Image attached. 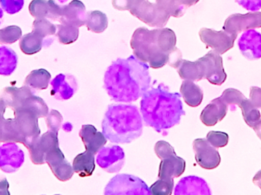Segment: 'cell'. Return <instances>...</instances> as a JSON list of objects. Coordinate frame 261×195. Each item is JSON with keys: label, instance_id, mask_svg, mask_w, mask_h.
Wrapping results in <instances>:
<instances>
[{"label": "cell", "instance_id": "37", "mask_svg": "<svg viewBox=\"0 0 261 195\" xmlns=\"http://www.w3.org/2000/svg\"><path fill=\"white\" fill-rule=\"evenodd\" d=\"M174 187L173 179H159L150 186V194L170 195Z\"/></svg>", "mask_w": 261, "mask_h": 195}, {"label": "cell", "instance_id": "31", "mask_svg": "<svg viewBox=\"0 0 261 195\" xmlns=\"http://www.w3.org/2000/svg\"><path fill=\"white\" fill-rule=\"evenodd\" d=\"M18 142L23 144V139L17 127L16 121L6 119L0 130V143Z\"/></svg>", "mask_w": 261, "mask_h": 195}, {"label": "cell", "instance_id": "30", "mask_svg": "<svg viewBox=\"0 0 261 195\" xmlns=\"http://www.w3.org/2000/svg\"><path fill=\"white\" fill-rule=\"evenodd\" d=\"M86 25L90 32L102 33L108 27V18L101 11H92L87 13Z\"/></svg>", "mask_w": 261, "mask_h": 195}, {"label": "cell", "instance_id": "1", "mask_svg": "<svg viewBox=\"0 0 261 195\" xmlns=\"http://www.w3.org/2000/svg\"><path fill=\"white\" fill-rule=\"evenodd\" d=\"M150 85L149 66L134 55L113 62L104 78L105 89L116 102L136 101L148 90Z\"/></svg>", "mask_w": 261, "mask_h": 195}, {"label": "cell", "instance_id": "18", "mask_svg": "<svg viewBox=\"0 0 261 195\" xmlns=\"http://www.w3.org/2000/svg\"><path fill=\"white\" fill-rule=\"evenodd\" d=\"M52 90L50 95L56 99H70L77 89L76 79L73 76L61 73L50 82Z\"/></svg>", "mask_w": 261, "mask_h": 195}, {"label": "cell", "instance_id": "5", "mask_svg": "<svg viewBox=\"0 0 261 195\" xmlns=\"http://www.w3.org/2000/svg\"><path fill=\"white\" fill-rule=\"evenodd\" d=\"M106 195L150 194V188L145 182L136 176L121 174L115 176L105 189Z\"/></svg>", "mask_w": 261, "mask_h": 195}, {"label": "cell", "instance_id": "48", "mask_svg": "<svg viewBox=\"0 0 261 195\" xmlns=\"http://www.w3.org/2000/svg\"><path fill=\"white\" fill-rule=\"evenodd\" d=\"M250 99L257 108H261V88L257 87H251Z\"/></svg>", "mask_w": 261, "mask_h": 195}, {"label": "cell", "instance_id": "6", "mask_svg": "<svg viewBox=\"0 0 261 195\" xmlns=\"http://www.w3.org/2000/svg\"><path fill=\"white\" fill-rule=\"evenodd\" d=\"M130 14L151 27H163L167 24L170 15L156 3L144 0L130 10Z\"/></svg>", "mask_w": 261, "mask_h": 195}, {"label": "cell", "instance_id": "54", "mask_svg": "<svg viewBox=\"0 0 261 195\" xmlns=\"http://www.w3.org/2000/svg\"><path fill=\"white\" fill-rule=\"evenodd\" d=\"M3 10L0 8V25L2 24V21H3Z\"/></svg>", "mask_w": 261, "mask_h": 195}, {"label": "cell", "instance_id": "36", "mask_svg": "<svg viewBox=\"0 0 261 195\" xmlns=\"http://www.w3.org/2000/svg\"><path fill=\"white\" fill-rule=\"evenodd\" d=\"M22 32L18 26L10 25L0 29V44H11L21 38Z\"/></svg>", "mask_w": 261, "mask_h": 195}, {"label": "cell", "instance_id": "45", "mask_svg": "<svg viewBox=\"0 0 261 195\" xmlns=\"http://www.w3.org/2000/svg\"><path fill=\"white\" fill-rule=\"evenodd\" d=\"M144 0H113L115 9L121 11H130Z\"/></svg>", "mask_w": 261, "mask_h": 195}, {"label": "cell", "instance_id": "4", "mask_svg": "<svg viewBox=\"0 0 261 195\" xmlns=\"http://www.w3.org/2000/svg\"><path fill=\"white\" fill-rule=\"evenodd\" d=\"M130 47L134 56L139 61L149 63L151 68L159 69L169 64V55L161 52L156 39V29L148 30L146 27L136 29L130 39Z\"/></svg>", "mask_w": 261, "mask_h": 195}, {"label": "cell", "instance_id": "39", "mask_svg": "<svg viewBox=\"0 0 261 195\" xmlns=\"http://www.w3.org/2000/svg\"><path fill=\"white\" fill-rule=\"evenodd\" d=\"M156 3L169 12L170 16L179 18L185 14L187 9L179 6L176 0H156Z\"/></svg>", "mask_w": 261, "mask_h": 195}, {"label": "cell", "instance_id": "52", "mask_svg": "<svg viewBox=\"0 0 261 195\" xmlns=\"http://www.w3.org/2000/svg\"><path fill=\"white\" fill-rule=\"evenodd\" d=\"M253 182L254 185L258 186L261 190V170L254 176V179H253Z\"/></svg>", "mask_w": 261, "mask_h": 195}, {"label": "cell", "instance_id": "23", "mask_svg": "<svg viewBox=\"0 0 261 195\" xmlns=\"http://www.w3.org/2000/svg\"><path fill=\"white\" fill-rule=\"evenodd\" d=\"M35 94L33 90L27 86L17 88V87H7L5 89L0 96V98L6 103V105L15 110L21 107L26 98Z\"/></svg>", "mask_w": 261, "mask_h": 195}, {"label": "cell", "instance_id": "47", "mask_svg": "<svg viewBox=\"0 0 261 195\" xmlns=\"http://www.w3.org/2000/svg\"><path fill=\"white\" fill-rule=\"evenodd\" d=\"M236 2L250 12H258L261 9V0H236Z\"/></svg>", "mask_w": 261, "mask_h": 195}, {"label": "cell", "instance_id": "46", "mask_svg": "<svg viewBox=\"0 0 261 195\" xmlns=\"http://www.w3.org/2000/svg\"><path fill=\"white\" fill-rule=\"evenodd\" d=\"M48 14L47 18L52 21H59L62 12V7L58 6L55 0H48Z\"/></svg>", "mask_w": 261, "mask_h": 195}, {"label": "cell", "instance_id": "14", "mask_svg": "<svg viewBox=\"0 0 261 195\" xmlns=\"http://www.w3.org/2000/svg\"><path fill=\"white\" fill-rule=\"evenodd\" d=\"M24 161V153L15 143H6L0 147V169L5 173L16 171Z\"/></svg>", "mask_w": 261, "mask_h": 195}, {"label": "cell", "instance_id": "32", "mask_svg": "<svg viewBox=\"0 0 261 195\" xmlns=\"http://www.w3.org/2000/svg\"><path fill=\"white\" fill-rule=\"evenodd\" d=\"M32 31L44 38L46 41V45L48 47L53 42V39H50V37L56 34L57 26L52 24L47 18H36L34 21Z\"/></svg>", "mask_w": 261, "mask_h": 195}, {"label": "cell", "instance_id": "25", "mask_svg": "<svg viewBox=\"0 0 261 195\" xmlns=\"http://www.w3.org/2000/svg\"><path fill=\"white\" fill-rule=\"evenodd\" d=\"M95 168V154L88 150L77 155L73 159V171L77 173L81 177L92 176Z\"/></svg>", "mask_w": 261, "mask_h": 195}, {"label": "cell", "instance_id": "19", "mask_svg": "<svg viewBox=\"0 0 261 195\" xmlns=\"http://www.w3.org/2000/svg\"><path fill=\"white\" fill-rule=\"evenodd\" d=\"M176 195H210L212 194L208 184L202 178L187 176L179 181L176 185Z\"/></svg>", "mask_w": 261, "mask_h": 195}, {"label": "cell", "instance_id": "38", "mask_svg": "<svg viewBox=\"0 0 261 195\" xmlns=\"http://www.w3.org/2000/svg\"><path fill=\"white\" fill-rule=\"evenodd\" d=\"M48 9V0H32L29 6V12L35 18H47Z\"/></svg>", "mask_w": 261, "mask_h": 195}, {"label": "cell", "instance_id": "7", "mask_svg": "<svg viewBox=\"0 0 261 195\" xmlns=\"http://www.w3.org/2000/svg\"><path fill=\"white\" fill-rule=\"evenodd\" d=\"M14 112L17 127L23 139V144L29 149L41 134L38 117L30 110L23 107H18Z\"/></svg>", "mask_w": 261, "mask_h": 195}, {"label": "cell", "instance_id": "16", "mask_svg": "<svg viewBox=\"0 0 261 195\" xmlns=\"http://www.w3.org/2000/svg\"><path fill=\"white\" fill-rule=\"evenodd\" d=\"M239 47L243 56L248 59H260L261 34L254 29L245 31L239 38Z\"/></svg>", "mask_w": 261, "mask_h": 195}, {"label": "cell", "instance_id": "26", "mask_svg": "<svg viewBox=\"0 0 261 195\" xmlns=\"http://www.w3.org/2000/svg\"><path fill=\"white\" fill-rule=\"evenodd\" d=\"M180 93L184 101L190 107H195L200 105L203 99L202 90L193 81H184L181 85Z\"/></svg>", "mask_w": 261, "mask_h": 195}, {"label": "cell", "instance_id": "27", "mask_svg": "<svg viewBox=\"0 0 261 195\" xmlns=\"http://www.w3.org/2000/svg\"><path fill=\"white\" fill-rule=\"evenodd\" d=\"M19 46L21 51L27 55L35 54L43 47H47L44 38L34 31L21 37Z\"/></svg>", "mask_w": 261, "mask_h": 195}, {"label": "cell", "instance_id": "13", "mask_svg": "<svg viewBox=\"0 0 261 195\" xmlns=\"http://www.w3.org/2000/svg\"><path fill=\"white\" fill-rule=\"evenodd\" d=\"M59 146L58 133L48 131L40 136L32 145L29 147L31 159L35 165H42L45 163V156L49 150Z\"/></svg>", "mask_w": 261, "mask_h": 195}, {"label": "cell", "instance_id": "34", "mask_svg": "<svg viewBox=\"0 0 261 195\" xmlns=\"http://www.w3.org/2000/svg\"><path fill=\"white\" fill-rule=\"evenodd\" d=\"M20 107L30 110L31 112L35 113L38 117V118H45L48 115V107L44 102V100L38 97V96H35V94L26 98L25 101H24L22 105Z\"/></svg>", "mask_w": 261, "mask_h": 195}, {"label": "cell", "instance_id": "9", "mask_svg": "<svg viewBox=\"0 0 261 195\" xmlns=\"http://www.w3.org/2000/svg\"><path fill=\"white\" fill-rule=\"evenodd\" d=\"M199 60L203 67L204 79L216 86L222 85L225 82L227 74L224 70L223 60L220 54L212 50Z\"/></svg>", "mask_w": 261, "mask_h": 195}, {"label": "cell", "instance_id": "17", "mask_svg": "<svg viewBox=\"0 0 261 195\" xmlns=\"http://www.w3.org/2000/svg\"><path fill=\"white\" fill-rule=\"evenodd\" d=\"M87 17L85 5L80 0H73L67 6H63L59 21L61 24L80 27L85 25Z\"/></svg>", "mask_w": 261, "mask_h": 195}, {"label": "cell", "instance_id": "15", "mask_svg": "<svg viewBox=\"0 0 261 195\" xmlns=\"http://www.w3.org/2000/svg\"><path fill=\"white\" fill-rule=\"evenodd\" d=\"M125 153L119 146L102 147L98 154V165L110 173H117L122 168L125 162Z\"/></svg>", "mask_w": 261, "mask_h": 195}, {"label": "cell", "instance_id": "49", "mask_svg": "<svg viewBox=\"0 0 261 195\" xmlns=\"http://www.w3.org/2000/svg\"><path fill=\"white\" fill-rule=\"evenodd\" d=\"M9 182L5 178L0 179V194H10L9 191Z\"/></svg>", "mask_w": 261, "mask_h": 195}, {"label": "cell", "instance_id": "28", "mask_svg": "<svg viewBox=\"0 0 261 195\" xmlns=\"http://www.w3.org/2000/svg\"><path fill=\"white\" fill-rule=\"evenodd\" d=\"M18 64V56L16 53L9 47H0V75L10 76Z\"/></svg>", "mask_w": 261, "mask_h": 195}, {"label": "cell", "instance_id": "20", "mask_svg": "<svg viewBox=\"0 0 261 195\" xmlns=\"http://www.w3.org/2000/svg\"><path fill=\"white\" fill-rule=\"evenodd\" d=\"M80 136L84 142L86 150H88L95 155L100 151L107 142V138L103 133L97 131L96 127L91 124L82 126L80 131Z\"/></svg>", "mask_w": 261, "mask_h": 195}, {"label": "cell", "instance_id": "29", "mask_svg": "<svg viewBox=\"0 0 261 195\" xmlns=\"http://www.w3.org/2000/svg\"><path fill=\"white\" fill-rule=\"evenodd\" d=\"M51 75L44 69L33 70L26 77L24 86L35 90H46L48 87Z\"/></svg>", "mask_w": 261, "mask_h": 195}, {"label": "cell", "instance_id": "21", "mask_svg": "<svg viewBox=\"0 0 261 195\" xmlns=\"http://www.w3.org/2000/svg\"><path fill=\"white\" fill-rule=\"evenodd\" d=\"M228 104L221 97L213 100L202 110L200 119L208 127L216 125L226 116Z\"/></svg>", "mask_w": 261, "mask_h": 195}, {"label": "cell", "instance_id": "11", "mask_svg": "<svg viewBox=\"0 0 261 195\" xmlns=\"http://www.w3.org/2000/svg\"><path fill=\"white\" fill-rule=\"evenodd\" d=\"M261 27V12L233 14L225 21L223 30L239 35L244 31Z\"/></svg>", "mask_w": 261, "mask_h": 195}, {"label": "cell", "instance_id": "10", "mask_svg": "<svg viewBox=\"0 0 261 195\" xmlns=\"http://www.w3.org/2000/svg\"><path fill=\"white\" fill-rule=\"evenodd\" d=\"M195 158L199 166L205 170H214L221 162L219 151L205 139H196L193 141Z\"/></svg>", "mask_w": 261, "mask_h": 195}, {"label": "cell", "instance_id": "3", "mask_svg": "<svg viewBox=\"0 0 261 195\" xmlns=\"http://www.w3.org/2000/svg\"><path fill=\"white\" fill-rule=\"evenodd\" d=\"M102 133L116 144H128L142 133V118L138 107L130 104L109 106L102 121Z\"/></svg>", "mask_w": 261, "mask_h": 195}, {"label": "cell", "instance_id": "8", "mask_svg": "<svg viewBox=\"0 0 261 195\" xmlns=\"http://www.w3.org/2000/svg\"><path fill=\"white\" fill-rule=\"evenodd\" d=\"M199 35L201 41L219 54H224L232 48L238 36L237 34L229 33L225 30L217 32L206 27L201 29Z\"/></svg>", "mask_w": 261, "mask_h": 195}, {"label": "cell", "instance_id": "22", "mask_svg": "<svg viewBox=\"0 0 261 195\" xmlns=\"http://www.w3.org/2000/svg\"><path fill=\"white\" fill-rule=\"evenodd\" d=\"M185 170V160L176 154L172 155L161 159L158 177L160 179H173L184 174Z\"/></svg>", "mask_w": 261, "mask_h": 195}, {"label": "cell", "instance_id": "12", "mask_svg": "<svg viewBox=\"0 0 261 195\" xmlns=\"http://www.w3.org/2000/svg\"><path fill=\"white\" fill-rule=\"evenodd\" d=\"M45 162L48 164L57 179L61 182L70 180L74 174L73 166L68 161L66 160L59 146L54 147L47 152L45 156Z\"/></svg>", "mask_w": 261, "mask_h": 195}, {"label": "cell", "instance_id": "55", "mask_svg": "<svg viewBox=\"0 0 261 195\" xmlns=\"http://www.w3.org/2000/svg\"><path fill=\"white\" fill-rule=\"evenodd\" d=\"M58 1H59L60 3H65V2H67V0H58Z\"/></svg>", "mask_w": 261, "mask_h": 195}, {"label": "cell", "instance_id": "2", "mask_svg": "<svg viewBox=\"0 0 261 195\" xmlns=\"http://www.w3.org/2000/svg\"><path fill=\"white\" fill-rule=\"evenodd\" d=\"M180 98L179 93H170L163 84L147 90L141 101L144 122L158 133L179 124L181 117L186 115Z\"/></svg>", "mask_w": 261, "mask_h": 195}, {"label": "cell", "instance_id": "50", "mask_svg": "<svg viewBox=\"0 0 261 195\" xmlns=\"http://www.w3.org/2000/svg\"><path fill=\"white\" fill-rule=\"evenodd\" d=\"M6 107H7V105H6L5 101L0 98V130H1L3 123H4L5 120H6L4 118V115L5 112H6Z\"/></svg>", "mask_w": 261, "mask_h": 195}, {"label": "cell", "instance_id": "33", "mask_svg": "<svg viewBox=\"0 0 261 195\" xmlns=\"http://www.w3.org/2000/svg\"><path fill=\"white\" fill-rule=\"evenodd\" d=\"M239 107L242 109V115L245 122L249 127H254L260 120V112L253 104L251 99L245 98L241 103Z\"/></svg>", "mask_w": 261, "mask_h": 195}, {"label": "cell", "instance_id": "24", "mask_svg": "<svg viewBox=\"0 0 261 195\" xmlns=\"http://www.w3.org/2000/svg\"><path fill=\"white\" fill-rule=\"evenodd\" d=\"M175 69L177 70L179 76L185 80L200 81L204 79L203 67L199 60L192 62L182 59Z\"/></svg>", "mask_w": 261, "mask_h": 195}, {"label": "cell", "instance_id": "41", "mask_svg": "<svg viewBox=\"0 0 261 195\" xmlns=\"http://www.w3.org/2000/svg\"><path fill=\"white\" fill-rule=\"evenodd\" d=\"M206 140L215 148H221L228 144V135L225 132L210 131L207 134Z\"/></svg>", "mask_w": 261, "mask_h": 195}, {"label": "cell", "instance_id": "53", "mask_svg": "<svg viewBox=\"0 0 261 195\" xmlns=\"http://www.w3.org/2000/svg\"><path fill=\"white\" fill-rule=\"evenodd\" d=\"M253 129H254V131L256 132L257 136H258V137L261 140V118L260 121H259L258 122L255 124V126L253 127Z\"/></svg>", "mask_w": 261, "mask_h": 195}, {"label": "cell", "instance_id": "43", "mask_svg": "<svg viewBox=\"0 0 261 195\" xmlns=\"http://www.w3.org/2000/svg\"><path fill=\"white\" fill-rule=\"evenodd\" d=\"M154 151L156 156L161 159H165L172 155L176 154L173 147L168 143L164 141H160L155 144Z\"/></svg>", "mask_w": 261, "mask_h": 195}, {"label": "cell", "instance_id": "51", "mask_svg": "<svg viewBox=\"0 0 261 195\" xmlns=\"http://www.w3.org/2000/svg\"><path fill=\"white\" fill-rule=\"evenodd\" d=\"M176 1L179 6L187 9V8L194 6L196 3H199V0H176Z\"/></svg>", "mask_w": 261, "mask_h": 195}, {"label": "cell", "instance_id": "40", "mask_svg": "<svg viewBox=\"0 0 261 195\" xmlns=\"http://www.w3.org/2000/svg\"><path fill=\"white\" fill-rule=\"evenodd\" d=\"M221 98L228 105H240L245 96L239 90L236 89H227L222 93Z\"/></svg>", "mask_w": 261, "mask_h": 195}, {"label": "cell", "instance_id": "44", "mask_svg": "<svg viewBox=\"0 0 261 195\" xmlns=\"http://www.w3.org/2000/svg\"><path fill=\"white\" fill-rule=\"evenodd\" d=\"M24 0H0L3 10L9 15L18 13L24 6Z\"/></svg>", "mask_w": 261, "mask_h": 195}, {"label": "cell", "instance_id": "42", "mask_svg": "<svg viewBox=\"0 0 261 195\" xmlns=\"http://www.w3.org/2000/svg\"><path fill=\"white\" fill-rule=\"evenodd\" d=\"M63 118L59 112L56 110H51L50 113L46 117V122L49 130L58 133L61 128Z\"/></svg>", "mask_w": 261, "mask_h": 195}, {"label": "cell", "instance_id": "35", "mask_svg": "<svg viewBox=\"0 0 261 195\" xmlns=\"http://www.w3.org/2000/svg\"><path fill=\"white\" fill-rule=\"evenodd\" d=\"M57 27L58 29L57 37L61 44H73L78 39L79 27L65 24H58Z\"/></svg>", "mask_w": 261, "mask_h": 195}]
</instances>
